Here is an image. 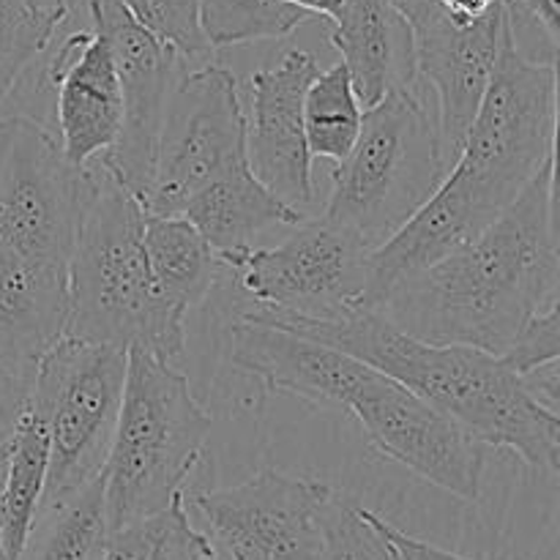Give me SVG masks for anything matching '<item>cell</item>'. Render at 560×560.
<instances>
[{
    "label": "cell",
    "mask_w": 560,
    "mask_h": 560,
    "mask_svg": "<svg viewBox=\"0 0 560 560\" xmlns=\"http://www.w3.org/2000/svg\"><path fill=\"white\" fill-rule=\"evenodd\" d=\"M317 71L315 55L290 49L279 63L249 77V115L244 113L252 175L306 217L315 206V178L304 135V96Z\"/></svg>",
    "instance_id": "obj_15"
},
{
    "label": "cell",
    "mask_w": 560,
    "mask_h": 560,
    "mask_svg": "<svg viewBox=\"0 0 560 560\" xmlns=\"http://www.w3.org/2000/svg\"><path fill=\"white\" fill-rule=\"evenodd\" d=\"M558 279L552 156L481 233L394 284L375 312L424 342L503 355L520 328L560 299Z\"/></svg>",
    "instance_id": "obj_1"
},
{
    "label": "cell",
    "mask_w": 560,
    "mask_h": 560,
    "mask_svg": "<svg viewBox=\"0 0 560 560\" xmlns=\"http://www.w3.org/2000/svg\"><path fill=\"white\" fill-rule=\"evenodd\" d=\"M443 175L435 120L416 91H394L364 109L353 148L331 170L323 217L372 252L430 200Z\"/></svg>",
    "instance_id": "obj_6"
},
{
    "label": "cell",
    "mask_w": 560,
    "mask_h": 560,
    "mask_svg": "<svg viewBox=\"0 0 560 560\" xmlns=\"http://www.w3.org/2000/svg\"><path fill=\"white\" fill-rule=\"evenodd\" d=\"M124 381L126 350L74 337H60L36 364L31 402L44 410L49 427V465L38 512L69 498L104 470Z\"/></svg>",
    "instance_id": "obj_7"
},
{
    "label": "cell",
    "mask_w": 560,
    "mask_h": 560,
    "mask_svg": "<svg viewBox=\"0 0 560 560\" xmlns=\"http://www.w3.org/2000/svg\"><path fill=\"white\" fill-rule=\"evenodd\" d=\"M438 9L454 22H476L503 9V0H435Z\"/></svg>",
    "instance_id": "obj_34"
},
{
    "label": "cell",
    "mask_w": 560,
    "mask_h": 560,
    "mask_svg": "<svg viewBox=\"0 0 560 560\" xmlns=\"http://www.w3.org/2000/svg\"><path fill=\"white\" fill-rule=\"evenodd\" d=\"M211 424L184 372L145 350H126L124 399L102 470L109 530L159 512L189 487Z\"/></svg>",
    "instance_id": "obj_5"
},
{
    "label": "cell",
    "mask_w": 560,
    "mask_h": 560,
    "mask_svg": "<svg viewBox=\"0 0 560 560\" xmlns=\"http://www.w3.org/2000/svg\"><path fill=\"white\" fill-rule=\"evenodd\" d=\"M381 523H383V530L388 534V539L394 541V547H397V550L408 560H476V558H465V556H457V552L443 550V547L430 545V541L424 539H416V536L405 534V530H399L397 525H392L383 517Z\"/></svg>",
    "instance_id": "obj_33"
},
{
    "label": "cell",
    "mask_w": 560,
    "mask_h": 560,
    "mask_svg": "<svg viewBox=\"0 0 560 560\" xmlns=\"http://www.w3.org/2000/svg\"><path fill=\"white\" fill-rule=\"evenodd\" d=\"M503 27V9L476 22H454L432 5L421 20L413 22L416 77H421L435 96V131L446 170L457 159L465 135L479 113L495 69Z\"/></svg>",
    "instance_id": "obj_16"
},
{
    "label": "cell",
    "mask_w": 560,
    "mask_h": 560,
    "mask_svg": "<svg viewBox=\"0 0 560 560\" xmlns=\"http://www.w3.org/2000/svg\"><path fill=\"white\" fill-rule=\"evenodd\" d=\"M77 224L69 257V320L63 337L145 350L156 359H180L186 317L175 315L153 288L148 271L145 208L98 162Z\"/></svg>",
    "instance_id": "obj_3"
},
{
    "label": "cell",
    "mask_w": 560,
    "mask_h": 560,
    "mask_svg": "<svg viewBox=\"0 0 560 560\" xmlns=\"http://www.w3.org/2000/svg\"><path fill=\"white\" fill-rule=\"evenodd\" d=\"M52 91L58 145L74 167H88L93 159L104 156L120 135V88L115 74L107 38L96 27L74 31L42 55L25 74L16 80L0 107L11 102L38 98Z\"/></svg>",
    "instance_id": "obj_14"
},
{
    "label": "cell",
    "mask_w": 560,
    "mask_h": 560,
    "mask_svg": "<svg viewBox=\"0 0 560 560\" xmlns=\"http://www.w3.org/2000/svg\"><path fill=\"white\" fill-rule=\"evenodd\" d=\"M129 14L184 63H206L213 47L202 33V0H120Z\"/></svg>",
    "instance_id": "obj_29"
},
{
    "label": "cell",
    "mask_w": 560,
    "mask_h": 560,
    "mask_svg": "<svg viewBox=\"0 0 560 560\" xmlns=\"http://www.w3.org/2000/svg\"><path fill=\"white\" fill-rule=\"evenodd\" d=\"M560 299H552L550 304L541 306L514 337L506 353L501 355L517 375L545 366L550 361H558L560 355Z\"/></svg>",
    "instance_id": "obj_31"
},
{
    "label": "cell",
    "mask_w": 560,
    "mask_h": 560,
    "mask_svg": "<svg viewBox=\"0 0 560 560\" xmlns=\"http://www.w3.org/2000/svg\"><path fill=\"white\" fill-rule=\"evenodd\" d=\"M361 118L364 107L355 96L342 60L331 69L317 71L304 96V135L312 159L342 162L359 137Z\"/></svg>",
    "instance_id": "obj_24"
},
{
    "label": "cell",
    "mask_w": 560,
    "mask_h": 560,
    "mask_svg": "<svg viewBox=\"0 0 560 560\" xmlns=\"http://www.w3.org/2000/svg\"><path fill=\"white\" fill-rule=\"evenodd\" d=\"M323 481L266 468L233 487L184 490L189 514L219 560H317Z\"/></svg>",
    "instance_id": "obj_10"
},
{
    "label": "cell",
    "mask_w": 560,
    "mask_h": 560,
    "mask_svg": "<svg viewBox=\"0 0 560 560\" xmlns=\"http://www.w3.org/2000/svg\"><path fill=\"white\" fill-rule=\"evenodd\" d=\"M328 38L364 109L394 91H416L413 25L392 0H345Z\"/></svg>",
    "instance_id": "obj_18"
},
{
    "label": "cell",
    "mask_w": 560,
    "mask_h": 560,
    "mask_svg": "<svg viewBox=\"0 0 560 560\" xmlns=\"http://www.w3.org/2000/svg\"><path fill=\"white\" fill-rule=\"evenodd\" d=\"M33 375H36V370H20V366L0 364V446L9 443V438L16 430V421L25 413Z\"/></svg>",
    "instance_id": "obj_32"
},
{
    "label": "cell",
    "mask_w": 560,
    "mask_h": 560,
    "mask_svg": "<svg viewBox=\"0 0 560 560\" xmlns=\"http://www.w3.org/2000/svg\"><path fill=\"white\" fill-rule=\"evenodd\" d=\"M394 5H397L399 11H402L405 16H408V22L413 25L416 20H421V16L427 14V11L435 5V0H392Z\"/></svg>",
    "instance_id": "obj_36"
},
{
    "label": "cell",
    "mask_w": 560,
    "mask_h": 560,
    "mask_svg": "<svg viewBox=\"0 0 560 560\" xmlns=\"http://www.w3.org/2000/svg\"><path fill=\"white\" fill-rule=\"evenodd\" d=\"M202 33L213 49L284 38L310 14L284 0H202Z\"/></svg>",
    "instance_id": "obj_26"
},
{
    "label": "cell",
    "mask_w": 560,
    "mask_h": 560,
    "mask_svg": "<svg viewBox=\"0 0 560 560\" xmlns=\"http://www.w3.org/2000/svg\"><path fill=\"white\" fill-rule=\"evenodd\" d=\"M208 560H219V558H217V556H211V558H208Z\"/></svg>",
    "instance_id": "obj_40"
},
{
    "label": "cell",
    "mask_w": 560,
    "mask_h": 560,
    "mask_svg": "<svg viewBox=\"0 0 560 560\" xmlns=\"http://www.w3.org/2000/svg\"><path fill=\"white\" fill-rule=\"evenodd\" d=\"M82 3L91 16V27L107 38L124 107L118 140L93 162L107 167L142 202L153 175L164 104L186 63L153 33H148L120 0Z\"/></svg>",
    "instance_id": "obj_13"
},
{
    "label": "cell",
    "mask_w": 560,
    "mask_h": 560,
    "mask_svg": "<svg viewBox=\"0 0 560 560\" xmlns=\"http://www.w3.org/2000/svg\"><path fill=\"white\" fill-rule=\"evenodd\" d=\"M5 463H9V443L0 446V490H3V481H5Z\"/></svg>",
    "instance_id": "obj_38"
},
{
    "label": "cell",
    "mask_w": 560,
    "mask_h": 560,
    "mask_svg": "<svg viewBox=\"0 0 560 560\" xmlns=\"http://www.w3.org/2000/svg\"><path fill=\"white\" fill-rule=\"evenodd\" d=\"M49 465V427L47 416L27 397L25 413L16 421L9 438V463L0 490V547L11 560H20L27 545L38 503L44 495Z\"/></svg>",
    "instance_id": "obj_22"
},
{
    "label": "cell",
    "mask_w": 560,
    "mask_h": 560,
    "mask_svg": "<svg viewBox=\"0 0 560 560\" xmlns=\"http://www.w3.org/2000/svg\"><path fill=\"white\" fill-rule=\"evenodd\" d=\"M244 164L246 118L233 71L213 60L184 69L164 104L142 208L159 217H180L197 191Z\"/></svg>",
    "instance_id": "obj_8"
},
{
    "label": "cell",
    "mask_w": 560,
    "mask_h": 560,
    "mask_svg": "<svg viewBox=\"0 0 560 560\" xmlns=\"http://www.w3.org/2000/svg\"><path fill=\"white\" fill-rule=\"evenodd\" d=\"M370 249L331 219H304L277 246H252L230 266L252 310L339 320L361 310Z\"/></svg>",
    "instance_id": "obj_11"
},
{
    "label": "cell",
    "mask_w": 560,
    "mask_h": 560,
    "mask_svg": "<svg viewBox=\"0 0 560 560\" xmlns=\"http://www.w3.org/2000/svg\"><path fill=\"white\" fill-rule=\"evenodd\" d=\"M211 545L186 509L184 492L159 512L109 530L102 560H208Z\"/></svg>",
    "instance_id": "obj_25"
},
{
    "label": "cell",
    "mask_w": 560,
    "mask_h": 560,
    "mask_svg": "<svg viewBox=\"0 0 560 560\" xmlns=\"http://www.w3.org/2000/svg\"><path fill=\"white\" fill-rule=\"evenodd\" d=\"M66 11H42L25 0H0V102L22 74L52 47Z\"/></svg>",
    "instance_id": "obj_27"
},
{
    "label": "cell",
    "mask_w": 560,
    "mask_h": 560,
    "mask_svg": "<svg viewBox=\"0 0 560 560\" xmlns=\"http://www.w3.org/2000/svg\"><path fill=\"white\" fill-rule=\"evenodd\" d=\"M317 560H399V550L383 530L381 514L331 492L320 512Z\"/></svg>",
    "instance_id": "obj_28"
},
{
    "label": "cell",
    "mask_w": 560,
    "mask_h": 560,
    "mask_svg": "<svg viewBox=\"0 0 560 560\" xmlns=\"http://www.w3.org/2000/svg\"><path fill=\"white\" fill-rule=\"evenodd\" d=\"M399 560H408V558H405V556H402V552H399Z\"/></svg>",
    "instance_id": "obj_39"
},
{
    "label": "cell",
    "mask_w": 560,
    "mask_h": 560,
    "mask_svg": "<svg viewBox=\"0 0 560 560\" xmlns=\"http://www.w3.org/2000/svg\"><path fill=\"white\" fill-rule=\"evenodd\" d=\"M284 3L295 5V9H301L310 16H323L326 22H334L339 11H342L345 0H284Z\"/></svg>",
    "instance_id": "obj_35"
},
{
    "label": "cell",
    "mask_w": 560,
    "mask_h": 560,
    "mask_svg": "<svg viewBox=\"0 0 560 560\" xmlns=\"http://www.w3.org/2000/svg\"><path fill=\"white\" fill-rule=\"evenodd\" d=\"M180 217H186L200 230L202 238L213 246L219 260L224 262V268H230L244 252H249L257 235L273 228H295L310 219L306 213L279 200L271 189H266L252 175L249 164L222 175L211 186L197 191L186 202Z\"/></svg>",
    "instance_id": "obj_20"
},
{
    "label": "cell",
    "mask_w": 560,
    "mask_h": 560,
    "mask_svg": "<svg viewBox=\"0 0 560 560\" xmlns=\"http://www.w3.org/2000/svg\"><path fill=\"white\" fill-rule=\"evenodd\" d=\"M230 364L266 394H288L331 410H342L364 370V361L331 345L246 317L230 328Z\"/></svg>",
    "instance_id": "obj_17"
},
{
    "label": "cell",
    "mask_w": 560,
    "mask_h": 560,
    "mask_svg": "<svg viewBox=\"0 0 560 560\" xmlns=\"http://www.w3.org/2000/svg\"><path fill=\"white\" fill-rule=\"evenodd\" d=\"M556 131L558 69L525 60L506 25L479 113L438 189L485 230L556 156Z\"/></svg>",
    "instance_id": "obj_4"
},
{
    "label": "cell",
    "mask_w": 560,
    "mask_h": 560,
    "mask_svg": "<svg viewBox=\"0 0 560 560\" xmlns=\"http://www.w3.org/2000/svg\"><path fill=\"white\" fill-rule=\"evenodd\" d=\"M25 3L42 11H66V14H71V9L82 3V0H25Z\"/></svg>",
    "instance_id": "obj_37"
},
{
    "label": "cell",
    "mask_w": 560,
    "mask_h": 560,
    "mask_svg": "<svg viewBox=\"0 0 560 560\" xmlns=\"http://www.w3.org/2000/svg\"><path fill=\"white\" fill-rule=\"evenodd\" d=\"M91 167H74L31 115H0V246L69 268Z\"/></svg>",
    "instance_id": "obj_9"
},
{
    "label": "cell",
    "mask_w": 560,
    "mask_h": 560,
    "mask_svg": "<svg viewBox=\"0 0 560 560\" xmlns=\"http://www.w3.org/2000/svg\"><path fill=\"white\" fill-rule=\"evenodd\" d=\"M142 244L159 299L180 317L208 299L224 268L200 230L178 213L159 217L145 211Z\"/></svg>",
    "instance_id": "obj_21"
},
{
    "label": "cell",
    "mask_w": 560,
    "mask_h": 560,
    "mask_svg": "<svg viewBox=\"0 0 560 560\" xmlns=\"http://www.w3.org/2000/svg\"><path fill=\"white\" fill-rule=\"evenodd\" d=\"M241 317L331 345L402 383L485 446L506 448L547 476L558 474V413L530 397L523 377L501 355L465 345L424 342L399 331L375 310H355L339 320L262 310H249Z\"/></svg>",
    "instance_id": "obj_2"
},
{
    "label": "cell",
    "mask_w": 560,
    "mask_h": 560,
    "mask_svg": "<svg viewBox=\"0 0 560 560\" xmlns=\"http://www.w3.org/2000/svg\"><path fill=\"white\" fill-rule=\"evenodd\" d=\"M342 410L377 454L459 501H479L487 446L402 383L364 364Z\"/></svg>",
    "instance_id": "obj_12"
},
{
    "label": "cell",
    "mask_w": 560,
    "mask_h": 560,
    "mask_svg": "<svg viewBox=\"0 0 560 560\" xmlns=\"http://www.w3.org/2000/svg\"><path fill=\"white\" fill-rule=\"evenodd\" d=\"M69 268L0 246V364L36 370L66 334Z\"/></svg>",
    "instance_id": "obj_19"
},
{
    "label": "cell",
    "mask_w": 560,
    "mask_h": 560,
    "mask_svg": "<svg viewBox=\"0 0 560 560\" xmlns=\"http://www.w3.org/2000/svg\"><path fill=\"white\" fill-rule=\"evenodd\" d=\"M514 49L530 63L558 66L560 0H503Z\"/></svg>",
    "instance_id": "obj_30"
},
{
    "label": "cell",
    "mask_w": 560,
    "mask_h": 560,
    "mask_svg": "<svg viewBox=\"0 0 560 560\" xmlns=\"http://www.w3.org/2000/svg\"><path fill=\"white\" fill-rule=\"evenodd\" d=\"M109 539L104 474L36 514L20 560H102Z\"/></svg>",
    "instance_id": "obj_23"
}]
</instances>
